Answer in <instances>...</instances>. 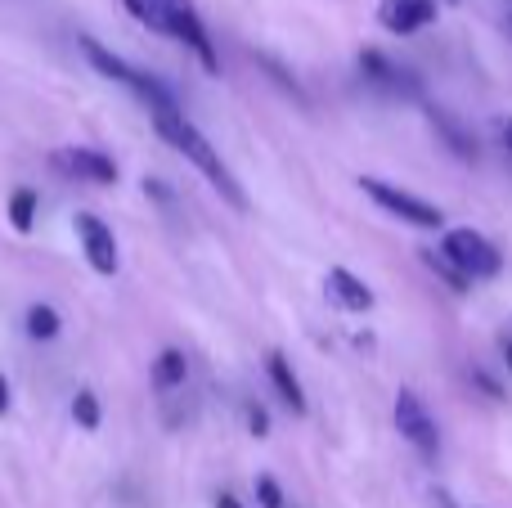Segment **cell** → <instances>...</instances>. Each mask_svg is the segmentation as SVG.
Listing matches in <instances>:
<instances>
[{"label":"cell","mask_w":512,"mask_h":508,"mask_svg":"<svg viewBox=\"0 0 512 508\" xmlns=\"http://www.w3.org/2000/svg\"><path fill=\"white\" fill-rule=\"evenodd\" d=\"M27 333H32L36 342H54L63 333L59 311H54V306H45V302H36L32 311H27Z\"/></svg>","instance_id":"17"},{"label":"cell","mask_w":512,"mask_h":508,"mask_svg":"<svg viewBox=\"0 0 512 508\" xmlns=\"http://www.w3.org/2000/svg\"><path fill=\"white\" fill-rule=\"evenodd\" d=\"M72 419H77V428L95 432L99 423H104V410H99V396L90 392V387H81L77 396H72Z\"/></svg>","instance_id":"18"},{"label":"cell","mask_w":512,"mask_h":508,"mask_svg":"<svg viewBox=\"0 0 512 508\" xmlns=\"http://www.w3.org/2000/svg\"><path fill=\"white\" fill-rule=\"evenodd\" d=\"M162 18H167V36L185 41L189 50L198 54V63H203L212 77H221V59H216V45H212V36H207L203 18H198L194 0H162Z\"/></svg>","instance_id":"5"},{"label":"cell","mask_w":512,"mask_h":508,"mask_svg":"<svg viewBox=\"0 0 512 508\" xmlns=\"http://www.w3.org/2000/svg\"><path fill=\"white\" fill-rule=\"evenodd\" d=\"M149 117H153V126H158L162 140H167L171 149L180 153V158L194 162V167L207 176V185H212L216 194L225 198V203L239 207V212L248 207V194H243V185L234 180V171L225 167V158L216 153V144L207 140V135L185 117V108H162V113H149Z\"/></svg>","instance_id":"1"},{"label":"cell","mask_w":512,"mask_h":508,"mask_svg":"<svg viewBox=\"0 0 512 508\" xmlns=\"http://www.w3.org/2000/svg\"><path fill=\"white\" fill-rule=\"evenodd\" d=\"M360 72H364V81L391 90V95H414L418 90V77H409L405 68H396V63H391L382 50H373V45L369 50H360Z\"/></svg>","instance_id":"10"},{"label":"cell","mask_w":512,"mask_h":508,"mask_svg":"<svg viewBox=\"0 0 512 508\" xmlns=\"http://www.w3.org/2000/svg\"><path fill=\"white\" fill-rule=\"evenodd\" d=\"M185 378H189L185 351L167 347L158 360H153V387H158V392H176V387H185Z\"/></svg>","instance_id":"15"},{"label":"cell","mask_w":512,"mask_h":508,"mask_svg":"<svg viewBox=\"0 0 512 508\" xmlns=\"http://www.w3.org/2000/svg\"><path fill=\"white\" fill-rule=\"evenodd\" d=\"M418 261H423V266H427V270H432V275H436V279H441V284H445V288H450V293H459V297H463V293H468V288H472V279H468V275H463V270H459V266H454V261H450V257H445V252H441V248H418Z\"/></svg>","instance_id":"14"},{"label":"cell","mask_w":512,"mask_h":508,"mask_svg":"<svg viewBox=\"0 0 512 508\" xmlns=\"http://www.w3.org/2000/svg\"><path fill=\"white\" fill-rule=\"evenodd\" d=\"M256 504L261 508H283L288 500H283V486L274 482V477H256Z\"/></svg>","instance_id":"20"},{"label":"cell","mask_w":512,"mask_h":508,"mask_svg":"<svg viewBox=\"0 0 512 508\" xmlns=\"http://www.w3.org/2000/svg\"><path fill=\"white\" fill-rule=\"evenodd\" d=\"M248 428H252V437H270V414L261 405H248Z\"/></svg>","instance_id":"21"},{"label":"cell","mask_w":512,"mask_h":508,"mask_svg":"<svg viewBox=\"0 0 512 508\" xmlns=\"http://www.w3.org/2000/svg\"><path fill=\"white\" fill-rule=\"evenodd\" d=\"M324 288H328V302L342 306V311H355V315L373 311V288L364 284V279H355L346 266H333V270H328Z\"/></svg>","instance_id":"11"},{"label":"cell","mask_w":512,"mask_h":508,"mask_svg":"<svg viewBox=\"0 0 512 508\" xmlns=\"http://www.w3.org/2000/svg\"><path fill=\"white\" fill-rule=\"evenodd\" d=\"M360 189L382 207V212H391L396 221L414 225V230H441V225H445L441 207L427 203V198H418V194H409V189H400V185H391V180L360 176Z\"/></svg>","instance_id":"4"},{"label":"cell","mask_w":512,"mask_h":508,"mask_svg":"<svg viewBox=\"0 0 512 508\" xmlns=\"http://www.w3.org/2000/svg\"><path fill=\"white\" fill-rule=\"evenodd\" d=\"M378 23L387 27L391 36H414L436 23V0H382Z\"/></svg>","instance_id":"9"},{"label":"cell","mask_w":512,"mask_h":508,"mask_svg":"<svg viewBox=\"0 0 512 508\" xmlns=\"http://www.w3.org/2000/svg\"><path fill=\"white\" fill-rule=\"evenodd\" d=\"M391 414H396L400 437H405L423 459H436V450H441V428H436L432 410L423 405V396L409 392V387H400V392H396V410H391Z\"/></svg>","instance_id":"6"},{"label":"cell","mask_w":512,"mask_h":508,"mask_svg":"<svg viewBox=\"0 0 512 508\" xmlns=\"http://www.w3.org/2000/svg\"><path fill=\"white\" fill-rule=\"evenodd\" d=\"M499 351H504V365L512 369V338H508V333H504V342H499Z\"/></svg>","instance_id":"26"},{"label":"cell","mask_w":512,"mask_h":508,"mask_svg":"<svg viewBox=\"0 0 512 508\" xmlns=\"http://www.w3.org/2000/svg\"><path fill=\"white\" fill-rule=\"evenodd\" d=\"M216 508H243V504L234 500V495H221V500H216Z\"/></svg>","instance_id":"27"},{"label":"cell","mask_w":512,"mask_h":508,"mask_svg":"<svg viewBox=\"0 0 512 508\" xmlns=\"http://www.w3.org/2000/svg\"><path fill=\"white\" fill-rule=\"evenodd\" d=\"M126 5V14L131 18H140L144 27H153V32H162L167 36V18H162V0H122Z\"/></svg>","instance_id":"19"},{"label":"cell","mask_w":512,"mask_h":508,"mask_svg":"<svg viewBox=\"0 0 512 508\" xmlns=\"http://www.w3.org/2000/svg\"><path fill=\"white\" fill-rule=\"evenodd\" d=\"M81 54H86L90 63H95V72H104L108 81H117V86H126V90H135V95L149 104V113H162V108H180L176 104V95H171L167 86H162L153 72H140V68H131L126 59H117L108 45H99L95 36H81Z\"/></svg>","instance_id":"2"},{"label":"cell","mask_w":512,"mask_h":508,"mask_svg":"<svg viewBox=\"0 0 512 508\" xmlns=\"http://www.w3.org/2000/svg\"><path fill=\"white\" fill-rule=\"evenodd\" d=\"M427 122H432V131L445 140V149L454 153V158H463V162H472L477 158V140H472V131L459 122V117L450 113V108H441V104H427Z\"/></svg>","instance_id":"12"},{"label":"cell","mask_w":512,"mask_h":508,"mask_svg":"<svg viewBox=\"0 0 512 508\" xmlns=\"http://www.w3.org/2000/svg\"><path fill=\"white\" fill-rule=\"evenodd\" d=\"M54 167L68 171L72 180H90V185H117V162L108 153L90 149V144H72V149L54 153Z\"/></svg>","instance_id":"8"},{"label":"cell","mask_w":512,"mask_h":508,"mask_svg":"<svg viewBox=\"0 0 512 508\" xmlns=\"http://www.w3.org/2000/svg\"><path fill=\"white\" fill-rule=\"evenodd\" d=\"M441 252L463 270V275L472 279V284H477V279H495V275H504V252H499L481 230H472V225L445 230Z\"/></svg>","instance_id":"3"},{"label":"cell","mask_w":512,"mask_h":508,"mask_svg":"<svg viewBox=\"0 0 512 508\" xmlns=\"http://www.w3.org/2000/svg\"><path fill=\"white\" fill-rule=\"evenodd\" d=\"M36 207H41V198H36V189H14L9 194V225H14L18 234H32L36 225Z\"/></svg>","instance_id":"16"},{"label":"cell","mask_w":512,"mask_h":508,"mask_svg":"<svg viewBox=\"0 0 512 508\" xmlns=\"http://www.w3.org/2000/svg\"><path fill=\"white\" fill-rule=\"evenodd\" d=\"M432 508H454V500H450V491H432Z\"/></svg>","instance_id":"25"},{"label":"cell","mask_w":512,"mask_h":508,"mask_svg":"<svg viewBox=\"0 0 512 508\" xmlns=\"http://www.w3.org/2000/svg\"><path fill=\"white\" fill-rule=\"evenodd\" d=\"M508 338H512V320H508Z\"/></svg>","instance_id":"29"},{"label":"cell","mask_w":512,"mask_h":508,"mask_svg":"<svg viewBox=\"0 0 512 508\" xmlns=\"http://www.w3.org/2000/svg\"><path fill=\"white\" fill-rule=\"evenodd\" d=\"M472 383H477V387H481V392H486V396H490V401H504V387H499V383H495V378H490V374H486V369H472Z\"/></svg>","instance_id":"22"},{"label":"cell","mask_w":512,"mask_h":508,"mask_svg":"<svg viewBox=\"0 0 512 508\" xmlns=\"http://www.w3.org/2000/svg\"><path fill=\"white\" fill-rule=\"evenodd\" d=\"M144 194H153V198H162V203H171V189L162 185V180H144Z\"/></svg>","instance_id":"23"},{"label":"cell","mask_w":512,"mask_h":508,"mask_svg":"<svg viewBox=\"0 0 512 508\" xmlns=\"http://www.w3.org/2000/svg\"><path fill=\"white\" fill-rule=\"evenodd\" d=\"M77 239H81V252H86L90 270L95 275H117L122 257H117V239H113V225L99 221L95 212H77Z\"/></svg>","instance_id":"7"},{"label":"cell","mask_w":512,"mask_h":508,"mask_svg":"<svg viewBox=\"0 0 512 508\" xmlns=\"http://www.w3.org/2000/svg\"><path fill=\"white\" fill-rule=\"evenodd\" d=\"M504 144H508V153H512V117L504 122Z\"/></svg>","instance_id":"28"},{"label":"cell","mask_w":512,"mask_h":508,"mask_svg":"<svg viewBox=\"0 0 512 508\" xmlns=\"http://www.w3.org/2000/svg\"><path fill=\"white\" fill-rule=\"evenodd\" d=\"M265 374H270L274 392L283 396V405H288L292 414H306V392H301V378L292 374V360L283 356V351H270V356H265Z\"/></svg>","instance_id":"13"},{"label":"cell","mask_w":512,"mask_h":508,"mask_svg":"<svg viewBox=\"0 0 512 508\" xmlns=\"http://www.w3.org/2000/svg\"><path fill=\"white\" fill-rule=\"evenodd\" d=\"M9 405H14V396H9V378L0 374V414H9Z\"/></svg>","instance_id":"24"}]
</instances>
